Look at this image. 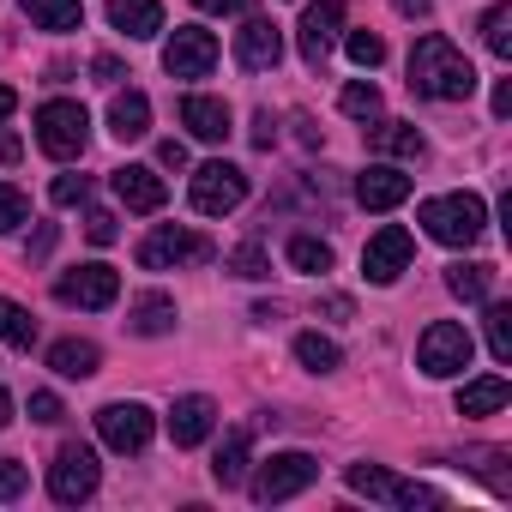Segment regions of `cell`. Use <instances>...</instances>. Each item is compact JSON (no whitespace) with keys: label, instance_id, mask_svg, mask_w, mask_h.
I'll list each match as a JSON object with an SVG mask.
<instances>
[{"label":"cell","instance_id":"cell-1","mask_svg":"<svg viewBox=\"0 0 512 512\" xmlns=\"http://www.w3.org/2000/svg\"><path fill=\"white\" fill-rule=\"evenodd\" d=\"M410 91H416V97H434V103H464V97L476 91V67H470L440 31H428V37H416V49H410Z\"/></svg>","mask_w":512,"mask_h":512},{"label":"cell","instance_id":"cell-2","mask_svg":"<svg viewBox=\"0 0 512 512\" xmlns=\"http://www.w3.org/2000/svg\"><path fill=\"white\" fill-rule=\"evenodd\" d=\"M422 229L440 241V247H470L476 235H482V223H488V211H482V199L476 193H440V199H422Z\"/></svg>","mask_w":512,"mask_h":512},{"label":"cell","instance_id":"cell-3","mask_svg":"<svg viewBox=\"0 0 512 512\" xmlns=\"http://www.w3.org/2000/svg\"><path fill=\"white\" fill-rule=\"evenodd\" d=\"M470 356H476V338H470L464 326H452V320H434V326L422 332V344H416V368H422L428 380H452V374H464Z\"/></svg>","mask_w":512,"mask_h":512},{"label":"cell","instance_id":"cell-4","mask_svg":"<svg viewBox=\"0 0 512 512\" xmlns=\"http://www.w3.org/2000/svg\"><path fill=\"white\" fill-rule=\"evenodd\" d=\"M85 139H91V115L79 109V103H67V97H49L43 109H37V145L49 151V157H79L85 151Z\"/></svg>","mask_w":512,"mask_h":512},{"label":"cell","instance_id":"cell-5","mask_svg":"<svg viewBox=\"0 0 512 512\" xmlns=\"http://www.w3.org/2000/svg\"><path fill=\"white\" fill-rule=\"evenodd\" d=\"M199 260H211V241L181 229V223H163V229H151L139 241V266L145 272H175V266H199Z\"/></svg>","mask_w":512,"mask_h":512},{"label":"cell","instance_id":"cell-6","mask_svg":"<svg viewBox=\"0 0 512 512\" xmlns=\"http://www.w3.org/2000/svg\"><path fill=\"white\" fill-rule=\"evenodd\" d=\"M187 199H193L199 217H223V211H235L247 199V175L235 163H223V157L217 163H199L193 181H187Z\"/></svg>","mask_w":512,"mask_h":512},{"label":"cell","instance_id":"cell-7","mask_svg":"<svg viewBox=\"0 0 512 512\" xmlns=\"http://www.w3.org/2000/svg\"><path fill=\"white\" fill-rule=\"evenodd\" d=\"M314 476H320V458H308V452H272L260 470H253V500H260V506L290 500V494L314 488Z\"/></svg>","mask_w":512,"mask_h":512},{"label":"cell","instance_id":"cell-8","mask_svg":"<svg viewBox=\"0 0 512 512\" xmlns=\"http://www.w3.org/2000/svg\"><path fill=\"white\" fill-rule=\"evenodd\" d=\"M344 482H350L356 494L380 500V506H440V494H434V488L404 482V476H392L386 464H350V470H344Z\"/></svg>","mask_w":512,"mask_h":512},{"label":"cell","instance_id":"cell-9","mask_svg":"<svg viewBox=\"0 0 512 512\" xmlns=\"http://www.w3.org/2000/svg\"><path fill=\"white\" fill-rule=\"evenodd\" d=\"M97 482H103V464H97V452H91V446H61V458L49 464V494H55L61 506L91 500V494H97Z\"/></svg>","mask_w":512,"mask_h":512},{"label":"cell","instance_id":"cell-10","mask_svg":"<svg viewBox=\"0 0 512 512\" xmlns=\"http://www.w3.org/2000/svg\"><path fill=\"white\" fill-rule=\"evenodd\" d=\"M97 434H103L109 452H145L151 434H157V422H151L145 404H103L97 410Z\"/></svg>","mask_w":512,"mask_h":512},{"label":"cell","instance_id":"cell-11","mask_svg":"<svg viewBox=\"0 0 512 512\" xmlns=\"http://www.w3.org/2000/svg\"><path fill=\"white\" fill-rule=\"evenodd\" d=\"M410 253H416L410 229L386 223V229H380V235L362 247V272H368V284H398V278L410 272Z\"/></svg>","mask_w":512,"mask_h":512},{"label":"cell","instance_id":"cell-12","mask_svg":"<svg viewBox=\"0 0 512 512\" xmlns=\"http://www.w3.org/2000/svg\"><path fill=\"white\" fill-rule=\"evenodd\" d=\"M55 296H61L67 308H109V302L121 296V272H115V266H103V260L73 266V272L55 284Z\"/></svg>","mask_w":512,"mask_h":512},{"label":"cell","instance_id":"cell-13","mask_svg":"<svg viewBox=\"0 0 512 512\" xmlns=\"http://www.w3.org/2000/svg\"><path fill=\"white\" fill-rule=\"evenodd\" d=\"M163 67H169V79H205L217 67V37L199 25H181L163 49Z\"/></svg>","mask_w":512,"mask_h":512},{"label":"cell","instance_id":"cell-14","mask_svg":"<svg viewBox=\"0 0 512 512\" xmlns=\"http://www.w3.org/2000/svg\"><path fill=\"white\" fill-rule=\"evenodd\" d=\"M235 61H241L247 73H272V67L284 61V31H278L272 19H247V25L235 31Z\"/></svg>","mask_w":512,"mask_h":512},{"label":"cell","instance_id":"cell-15","mask_svg":"<svg viewBox=\"0 0 512 512\" xmlns=\"http://www.w3.org/2000/svg\"><path fill=\"white\" fill-rule=\"evenodd\" d=\"M338 25H344V0H314V7L302 13V61L308 67H326Z\"/></svg>","mask_w":512,"mask_h":512},{"label":"cell","instance_id":"cell-16","mask_svg":"<svg viewBox=\"0 0 512 512\" xmlns=\"http://www.w3.org/2000/svg\"><path fill=\"white\" fill-rule=\"evenodd\" d=\"M181 127H187L193 139H205V145H223V139H229V103L193 91V97H181Z\"/></svg>","mask_w":512,"mask_h":512},{"label":"cell","instance_id":"cell-17","mask_svg":"<svg viewBox=\"0 0 512 512\" xmlns=\"http://www.w3.org/2000/svg\"><path fill=\"white\" fill-rule=\"evenodd\" d=\"M115 199H121L127 211H163L169 187H163V175H157V169L127 163V169H115Z\"/></svg>","mask_w":512,"mask_h":512},{"label":"cell","instance_id":"cell-18","mask_svg":"<svg viewBox=\"0 0 512 512\" xmlns=\"http://www.w3.org/2000/svg\"><path fill=\"white\" fill-rule=\"evenodd\" d=\"M356 199H362L368 211H392V205L410 199V175H398L392 163H368V169L356 175Z\"/></svg>","mask_w":512,"mask_h":512},{"label":"cell","instance_id":"cell-19","mask_svg":"<svg viewBox=\"0 0 512 512\" xmlns=\"http://www.w3.org/2000/svg\"><path fill=\"white\" fill-rule=\"evenodd\" d=\"M211 428H217V404H211L205 392L175 398V410H169V440H175V446H199Z\"/></svg>","mask_w":512,"mask_h":512},{"label":"cell","instance_id":"cell-20","mask_svg":"<svg viewBox=\"0 0 512 512\" xmlns=\"http://www.w3.org/2000/svg\"><path fill=\"white\" fill-rule=\"evenodd\" d=\"M109 133H115L121 145L145 139V133H151V97H145V91H115V103H109Z\"/></svg>","mask_w":512,"mask_h":512},{"label":"cell","instance_id":"cell-21","mask_svg":"<svg viewBox=\"0 0 512 512\" xmlns=\"http://www.w3.org/2000/svg\"><path fill=\"white\" fill-rule=\"evenodd\" d=\"M109 25H115L121 37L145 43V37L163 31V7H157V0H109Z\"/></svg>","mask_w":512,"mask_h":512},{"label":"cell","instance_id":"cell-22","mask_svg":"<svg viewBox=\"0 0 512 512\" xmlns=\"http://www.w3.org/2000/svg\"><path fill=\"white\" fill-rule=\"evenodd\" d=\"M19 13H25L37 31H79V25H85V7H79V0H19Z\"/></svg>","mask_w":512,"mask_h":512},{"label":"cell","instance_id":"cell-23","mask_svg":"<svg viewBox=\"0 0 512 512\" xmlns=\"http://www.w3.org/2000/svg\"><path fill=\"white\" fill-rule=\"evenodd\" d=\"M97 344H85V338H61L55 350H49V368L61 374V380H91L97 374Z\"/></svg>","mask_w":512,"mask_h":512},{"label":"cell","instance_id":"cell-24","mask_svg":"<svg viewBox=\"0 0 512 512\" xmlns=\"http://www.w3.org/2000/svg\"><path fill=\"white\" fill-rule=\"evenodd\" d=\"M506 398H512V386L500 374H482L458 392V416H494V410H506Z\"/></svg>","mask_w":512,"mask_h":512},{"label":"cell","instance_id":"cell-25","mask_svg":"<svg viewBox=\"0 0 512 512\" xmlns=\"http://www.w3.org/2000/svg\"><path fill=\"white\" fill-rule=\"evenodd\" d=\"M127 326H133L139 338H163V332L175 326V302H169V296H139V302L127 308Z\"/></svg>","mask_w":512,"mask_h":512},{"label":"cell","instance_id":"cell-26","mask_svg":"<svg viewBox=\"0 0 512 512\" xmlns=\"http://www.w3.org/2000/svg\"><path fill=\"white\" fill-rule=\"evenodd\" d=\"M374 151H386V157H404V163H416L422 151H428V139L410 127V121H386V127H374Z\"/></svg>","mask_w":512,"mask_h":512},{"label":"cell","instance_id":"cell-27","mask_svg":"<svg viewBox=\"0 0 512 512\" xmlns=\"http://www.w3.org/2000/svg\"><path fill=\"white\" fill-rule=\"evenodd\" d=\"M247 446H253V440H247V428H235V434L217 446V464H211V476H217L223 488H235V482L247 476Z\"/></svg>","mask_w":512,"mask_h":512},{"label":"cell","instance_id":"cell-28","mask_svg":"<svg viewBox=\"0 0 512 512\" xmlns=\"http://www.w3.org/2000/svg\"><path fill=\"white\" fill-rule=\"evenodd\" d=\"M446 290H452L458 302H488V290H494V266H452V272H446Z\"/></svg>","mask_w":512,"mask_h":512},{"label":"cell","instance_id":"cell-29","mask_svg":"<svg viewBox=\"0 0 512 512\" xmlns=\"http://www.w3.org/2000/svg\"><path fill=\"white\" fill-rule=\"evenodd\" d=\"M0 344H13V350H31L37 344V320L19 302H7V296H0Z\"/></svg>","mask_w":512,"mask_h":512},{"label":"cell","instance_id":"cell-30","mask_svg":"<svg viewBox=\"0 0 512 512\" xmlns=\"http://www.w3.org/2000/svg\"><path fill=\"white\" fill-rule=\"evenodd\" d=\"M482 43H488V55H512V7H506V0H494V7L482 13Z\"/></svg>","mask_w":512,"mask_h":512},{"label":"cell","instance_id":"cell-31","mask_svg":"<svg viewBox=\"0 0 512 512\" xmlns=\"http://www.w3.org/2000/svg\"><path fill=\"white\" fill-rule=\"evenodd\" d=\"M296 362H302V368H314V374H332L344 356H338V344H332V338H320V332H302V338H296Z\"/></svg>","mask_w":512,"mask_h":512},{"label":"cell","instance_id":"cell-32","mask_svg":"<svg viewBox=\"0 0 512 512\" xmlns=\"http://www.w3.org/2000/svg\"><path fill=\"white\" fill-rule=\"evenodd\" d=\"M290 266L320 278V272H332V247H326L320 235H296V241H290Z\"/></svg>","mask_w":512,"mask_h":512},{"label":"cell","instance_id":"cell-33","mask_svg":"<svg viewBox=\"0 0 512 512\" xmlns=\"http://www.w3.org/2000/svg\"><path fill=\"white\" fill-rule=\"evenodd\" d=\"M488 356L506 368L512 362V308L506 302H488Z\"/></svg>","mask_w":512,"mask_h":512},{"label":"cell","instance_id":"cell-34","mask_svg":"<svg viewBox=\"0 0 512 512\" xmlns=\"http://www.w3.org/2000/svg\"><path fill=\"white\" fill-rule=\"evenodd\" d=\"M344 115H356V121H374L380 115V85H368V79H356V85H344Z\"/></svg>","mask_w":512,"mask_h":512},{"label":"cell","instance_id":"cell-35","mask_svg":"<svg viewBox=\"0 0 512 512\" xmlns=\"http://www.w3.org/2000/svg\"><path fill=\"white\" fill-rule=\"evenodd\" d=\"M229 272H235V278H266V272H272V260H266V247H260V241H247V247H235V253H229Z\"/></svg>","mask_w":512,"mask_h":512},{"label":"cell","instance_id":"cell-36","mask_svg":"<svg viewBox=\"0 0 512 512\" xmlns=\"http://www.w3.org/2000/svg\"><path fill=\"white\" fill-rule=\"evenodd\" d=\"M25 217H31V199H25L19 187H7V181H0V235H13Z\"/></svg>","mask_w":512,"mask_h":512},{"label":"cell","instance_id":"cell-37","mask_svg":"<svg viewBox=\"0 0 512 512\" xmlns=\"http://www.w3.org/2000/svg\"><path fill=\"white\" fill-rule=\"evenodd\" d=\"M344 49H350V61H356V67H380V61H386V43H380L374 31H350V37H344Z\"/></svg>","mask_w":512,"mask_h":512},{"label":"cell","instance_id":"cell-38","mask_svg":"<svg viewBox=\"0 0 512 512\" xmlns=\"http://www.w3.org/2000/svg\"><path fill=\"white\" fill-rule=\"evenodd\" d=\"M25 482H31V470H25L19 458H0V500H19Z\"/></svg>","mask_w":512,"mask_h":512},{"label":"cell","instance_id":"cell-39","mask_svg":"<svg viewBox=\"0 0 512 512\" xmlns=\"http://www.w3.org/2000/svg\"><path fill=\"white\" fill-rule=\"evenodd\" d=\"M91 193V175H55V205H79Z\"/></svg>","mask_w":512,"mask_h":512},{"label":"cell","instance_id":"cell-40","mask_svg":"<svg viewBox=\"0 0 512 512\" xmlns=\"http://www.w3.org/2000/svg\"><path fill=\"white\" fill-rule=\"evenodd\" d=\"M85 235H91L97 247H109V241L121 235V229H115V211H91V217H85Z\"/></svg>","mask_w":512,"mask_h":512},{"label":"cell","instance_id":"cell-41","mask_svg":"<svg viewBox=\"0 0 512 512\" xmlns=\"http://www.w3.org/2000/svg\"><path fill=\"white\" fill-rule=\"evenodd\" d=\"M67 410H61V398L55 392H31V422H61Z\"/></svg>","mask_w":512,"mask_h":512},{"label":"cell","instance_id":"cell-42","mask_svg":"<svg viewBox=\"0 0 512 512\" xmlns=\"http://www.w3.org/2000/svg\"><path fill=\"white\" fill-rule=\"evenodd\" d=\"M91 73H97V85H121V79H127L115 55H97V61H91Z\"/></svg>","mask_w":512,"mask_h":512},{"label":"cell","instance_id":"cell-43","mask_svg":"<svg viewBox=\"0 0 512 512\" xmlns=\"http://www.w3.org/2000/svg\"><path fill=\"white\" fill-rule=\"evenodd\" d=\"M157 163H163V169H187V145H181V139H163V145H157Z\"/></svg>","mask_w":512,"mask_h":512},{"label":"cell","instance_id":"cell-44","mask_svg":"<svg viewBox=\"0 0 512 512\" xmlns=\"http://www.w3.org/2000/svg\"><path fill=\"white\" fill-rule=\"evenodd\" d=\"M272 139H278V121L260 109V115H253V145H260V151H272Z\"/></svg>","mask_w":512,"mask_h":512},{"label":"cell","instance_id":"cell-45","mask_svg":"<svg viewBox=\"0 0 512 512\" xmlns=\"http://www.w3.org/2000/svg\"><path fill=\"white\" fill-rule=\"evenodd\" d=\"M193 7H199V13H241L247 0H193Z\"/></svg>","mask_w":512,"mask_h":512},{"label":"cell","instance_id":"cell-46","mask_svg":"<svg viewBox=\"0 0 512 512\" xmlns=\"http://www.w3.org/2000/svg\"><path fill=\"white\" fill-rule=\"evenodd\" d=\"M49 247H55V223H43V229H37V241H31V260H43Z\"/></svg>","mask_w":512,"mask_h":512},{"label":"cell","instance_id":"cell-47","mask_svg":"<svg viewBox=\"0 0 512 512\" xmlns=\"http://www.w3.org/2000/svg\"><path fill=\"white\" fill-rule=\"evenodd\" d=\"M494 115H512V85H494Z\"/></svg>","mask_w":512,"mask_h":512},{"label":"cell","instance_id":"cell-48","mask_svg":"<svg viewBox=\"0 0 512 512\" xmlns=\"http://www.w3.org/2000/svg\"><path fill=\"white\" fill-rule=\"evenodd\" d=\"M392 7H398V13H410V19H416V13H428V7H434V0H392Z\"/></svg>","mask_w":512,"mask_h":512},{"label":"cell","instance_id":"cell-49","mask_svg":"<svg viewBox=\"0 0 512 512\" xmlns=\"http://www.w3.org/2000/svg\"><path fill=\"white\" fill-rule=\"evenodd\" d=\"M13 109H19V97H13V85H0V121H7Z\"/></svg>","mask_w":512,"mask_h":512},{"label":"cell","instance_id":"cell-50","mask_svg":"<svg viewBox=\"0 0 512 512\" xmlns=\"http://www.w3.org/2000/svg\"><path fill=\"white\" fill-rule=\"evenodd\" d=\"M13 157H19V139H13V133H0V163H13Z\"/></svg>","mask_w":512,"mask_h":512},{"label":"cell","instance_id":"cell-51","mask_svg":"<svg viewBox=\"0 0 512 512\" xmlns=\"http://www.w3.org/2000/svg\"><path fill=\"white\" fill-rule=\"evenodd\" d=\"M7 422H13V392L0 386V428H7Z\"/></svg>","mask_w":512,"mask_h":512}]
</instances>
